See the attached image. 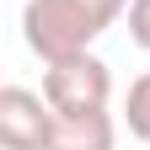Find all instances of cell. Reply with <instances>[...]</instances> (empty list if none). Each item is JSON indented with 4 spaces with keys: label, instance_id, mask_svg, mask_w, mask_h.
Here are the masks:
<instances>
[{
    "label": "cell",
    "instance_id": "1",
    "mask_svg": "<svg viewBox=\"0 0 150 150\" xmlns=\"http://www.w3.org/2000/svg\"><path fill=\"white\" fill-rule=\"evenodd\" d=\"M118 16H129V0H27L22 38L43 64H54L70 54H86Z\"/></svg>",
    "mask_w": 150,
    "mask_h": 150
},
{
    "label": "cell",
    "instance_id": "2",
    "mask_svg": "<svg viewBox=\"0 0 150 150\" xmlns=\"http://www.w3.org/2000/svg\"><path fill=\"white\" fill-rule=\"evenodd\" d=\"M43 97L54 102V112H102L112 102V70L91 48L54 59V64H43Z\"/></svg>",
    "mask_w": 150,
    "mask_h": 150
},
{
    "label": "cell",
    "instance_id": "3",
    "mask_svg": "<svg viewBox=\"0 0 150 150\" xmlns=\"http://www.w3.org/2000/svg\"><path fill=\"white\" fill-rule=\"evenodd\" d=\"M54 129V102L38 97L27 86H6L0 91V145L6 150H43Z\"/></svg>",
    "mask_w": 150,
    "mask_h": 150
},
{
    "label": "cell",
    "instance_id": "4",
    "mask_svg": "<svg viewBox=\"0 0 150 150\" xmlns=\"http://www.w3.org/2000/svg\"><path fill=\"white\" fill-rule=\"evenodd\" d=\"M112 145H118V123L102 107V112H54L43 150H112Z\"/></svg>",
    "mask_w": 150,
    "mask_h": 150
},
{
    "label": "cell",
    "instance_id": "5",
    "mask_svg": "<svg viewBox=\"0 0 150 150\" xmlns=\"http://www.w3.org/2000/svg\"><path fill=\"white\" fill-rule=\"evenodd\" d=\"M123 123H129V134H134V139L150 145V70L129 86V97H123Z\"/></svg>",
    "mask_w": 150,
    "mask_h": 150
},
{
    "label": "cell",
    "instance_id": "6",
    "mask_svg": "<svg viewBox=\"0 0 150 150\" xmlns=\"http://www.w3.org/2000/svg\"><path fill=\"white\" fill-rule=\"evenodd\" d=\"M129 38L150 54V0H129Z\"/></svg>",
    "mask_w": 150,
    "mask_h": 150
}]
</instances>
